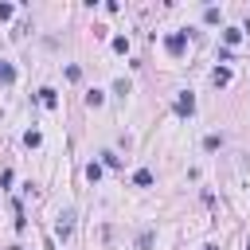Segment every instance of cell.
Segmentation results:
<instances>
[{"label": "cell", "instance_id": "obj_1", "mask_svg": "<svg viewBox=\"0 0 250 250\" xmlns=\"http://www.w3.org/2000/svg\"><path fill=\"white\" fill-rule=\"evenodd\" d=\"M164 47H168V55H184V47H188V31L168 35V39H164Z\"/></svg>", "mask_w": 250, "mask_h": 250}, {"label": "cell", "instance_id": "obj_2", "mask_svg": "<svg viewBox=\"0 0 250 250\" xmlns=\"http://www.w3.org/2000/svg\"><path fill=\"white\" fill-rule=\"evenodd\" d=\"M176 113H180V117H191V113H195V98H191L188 90L176 98Z\"/></svg>", "mask_w": 250, "mask_h": 250}, {"label": "cell", "instance_id": "obj_3", "mask_svg": "<svg viewBox=\"0 0 250 250\" xmlns=\"http://www.w3.org/2000/svg\"><path fill=\"white\" fill-rule=\"evenodd\" d=\"M70 219H74L70 211H66V215H59V223H55V234H59V238H66V234H70V227H74Z\"/></svg>", "mask_w": 250, "mask_h": 250}, {"label": "cell", "instance_id": "obj_4", "mask_svg": "<svg viewBox=\"0 0 250 250\" xmlns=\"http://www.w3.org/2000/svg\"><path fill=\"white\" fill-rule=\"evenodd\" d=\"M16 82V66L12 62H0V86H12Z\"/></svg>", "mask_w": 250, "mask_h": 250}, {"label": "cell", "instance_id": "obj_5", "mask_svg": "<svg viewBox=\"0 0 250 250\" xmlns=\"http://www.w3.org/2000/svg\"><path fill=\"white\" fill-rule=\"evenodd\" d=\"M211 82H215V86H227V82H230V70H219V66H215V70H211Z\"/></svg>", "mask_w": 250, "mask_h": 250}, {"label": "cell", "instance_id": "obj_6", "mask_svg": "<svg viewBox=\"0 0 250 250\" xmlns=\"http://www.w3.org/2000/svg\"><path fill=\"white\" fill-rule=\"evenodd\" d=\"M39 102H43L47 109H55V105H59V98H55V90H39Z\"/></svg>", "mask_w": 250, "mask_h": 250}, {"label": "cell", "instance_id": "obj_7", "mask_svg": "<svg viewBox=\"0 0 250 250\" xmlns=\"http://www.w3.org/2000/svg\"><path fill=\"white\" fill-rule=\"evenodd\" d=\"M102 102H105V94H102V90H90V94H86V105H90V109H98Z\"/></svg>", "mask_w": 250, "mask_h": 250}, {"label": "cell", "instance_id": "obj_8", "mask_svg": "<svg viewBox=\"0 0 250 250\" xmlns=\"http://www.w3.org/2000/svg\"><path fill=\"white\" fill-rule=\"evenodd\" d=\"M133 184H137V188H148V184H152V172H148V168H141V172L133 176Z\"/></svg>", "mask_w": 250, "mask_h": 250}, {"label": "cell", "instance_id": "obj_9", "mask_svg": "<svg viewBox=\"0 0 250 250\" xmlns=\"http://www.w3.org/2000/svg\"><path fill=\"white\" fill-rule=\"evenodd\" d=\"M238 39H242V31H238V27H227V31H223V43H227V47H230V43H238Z\"/></svg>", "mask_w": 250, "mask_h": 250}, {"label": "cell", "instance_id": "obj_10", "mask_svg": "<svg viewBox=\"0 0 250 250\" xmlns=\"http://www.w3.org/2000/svg\"><path fill=\"white\" fill-rule=\"evenodd\" d=\"M39 141H43V137H39L35 129H27V133H23V145H27V148H39Z\"/></svg>", "mask_w": 250, "mask_h": 250}, {"label": "cell", "instance_id": "obj_11", "mask_svg": "<svg viewBox=\"0 0 250 250\" xmlns=\"http://www.w3.org/2000/svg\"><path fill=\"white\" fill-rule=\"evenodd\" d=\"M219 145H223V137H215V133H211V137H207V141H203V148H207V152H215V148H219Z\"/></svg>", "mask_w": 250, "mask_h": 250}, {"label": "cell", "instance_id": "obj_12", "mask_svg": "<svg viewBox=\"0 0 250 250\" xmlns=\"http://www.w3.org/2000/svg\"><path fill=\"white\" fill-rule=\"evenodd\" d=\"M98 176H102V164H86V180H90V184H94V180H98Z\"/></svg>", "mask_w": 250, "mask_h": 250}, {"label": "cell", "instance_id": "obj_13", "mask_svg": "<svg viewBox=\"0 0 250 250\" xmlns=\"http://www.w3.org/2000/svg\"><path fill=\"white\" fill-rule=\"evenodd\" d=\"M113 51H121V55H125V51H129V39H125V35H117V39H113Z\"/></svg>", "mask_w": 250, "mask_h": 250}, {"label": "cell", "instance_id": "obj_14", "mask_svg": "<svg viewBox=\"0 0 250 250\" xmlns=\"http://www.w3.org/2000/svg\"><path fill=\"white\" fill-rule=\"evenodd\" d=\"M12 16V4H0V20H8Z\"/></svg>", "mask_w": 250, "mask_h": 250}, {"label": "cell", "instance_id": "obj_15", "mask_svg": "<svg viewBox=\"0 0 250 250\" xmlns=\"http://www.w3.org/2000/svg\"><path fill=\"white\" fill-rule=\"evenodd\" d=\"M203 250H215V246H203Z\"/></svg>", "mask_w": 250, "mask_h": 250}]
</instances>
